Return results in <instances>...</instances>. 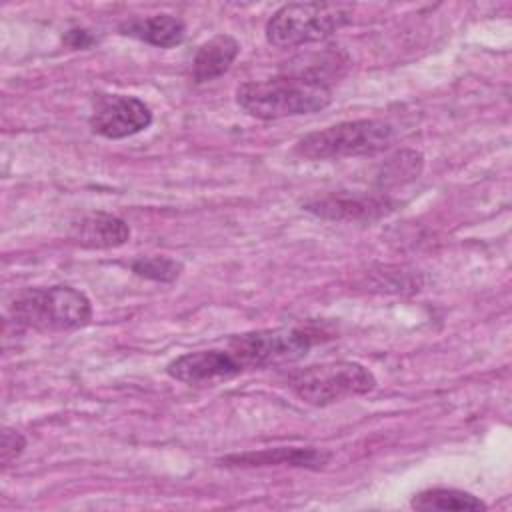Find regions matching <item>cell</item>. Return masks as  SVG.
<instances>
[{
    "instance_id": "10",
    "label": "cell",
    "mask_w": 512,
    "mask_h": 512,
    "mask_svg": "<svg viewBox=\"0 0 512 512\" xmlns=\"http://www.w3.org/2000/svg\"><path fill=\"white\" fill-rule=\"evenodd\" d=\"M70 238L84 248H116L128 242L130 226L114 214L96 212L76 222Z\"/></svg>"
},
{
    "instance_id": "13",
    "label": "cell",
    "mask_w": 512,
    "mask_h": 512,
    "mask_svg": "<svg viewBox=\"0 0 512 512\" xmlns=\"http://www.w3.org/2000/svg\"><path fill=\"white\" fill-rule=\"evenodd\" d=\"M124 36L138 38L146 44L158 48L178 46L186 36V26L178 16L172 14H154L146 18H132L120 24Z\"/></svg>"
},
{
    "instance_id": "14",
    "label": "cell",
    "mask_w": 512,
    "mask_h": 512,
    "mask_svg": "<svg viewBox=\"0 0 512 512\" xmlns=\"http://www.w3.org/2000/svg\"><path fill=\"white\" fill-rule=\"evenodd\" d=\"M410 506L416 510H456V512H464V510H486V504L464 490L458 488H428L422 490L418 494L412 496Z\"/></svg>"
},
{
    "instance_id": "5",
    "label": "cell",
    "mask_w": 512,
    "mask_h": 512,
    "mask_svg": "<svg viewBox=\"0 0 512 512\" xmlns=\"http://www.w3.org/2000/svg\"><path fill=\"white\" fill-rule=\"evenodd\" d=\"M394 140V130L382 120L340 122L302 136L294 152L306 160H332L350 156H372L386 150Z\"/></svg>"
},
{
    "instance_id": "17",
    "label": "cell",
    "mask_w": 512,
    "mask_h": 512,
    "mask_svg": "<svg viewBox=\"0 0 512 512\" xmlns=\"http://www.w3.org/2000/svg\"><path fill=\"white\" fill-rule=\"evenodd\" d=\"M26 448V438L14 430V428H4L2 430V442H0V462L2 468H8L12 462L20 458V454Z\"/></svg>"
},
{
    "instance_id": "2",
    "label": "cell",
    "mask_w": 512,
    "mask_h": 512,
    "mask_svg": "<svg viewBox=\"0 0 512 512\" xmlns=\"http://www.w3.org/2000/svg\"><path fill=\"white\" fill-rule=\"evenodd\" d=\"M10 316L16 324L40 332L74 330L90 322L92 304L72 286L26 288L12 298Z\"/></svg>"
},
{
    "instance_id": "9",
    "label": "cell",
    "mask_w": 512,
    "mask_h": 512,
    "mask_svg": "<svg viewBox=\"0 0 512 512\" xmlns=\"http://www.w3.org/2000/svg\"><path fill=\"white\" fill-rule=\"evenodd\" d=\"M304 210L326 218V220H374L392 210L386 196H360V194H330L324 198H314L304 204Z\"/></svg>"
},
{
    "instance_id": "3",
    "label": "cell",
    "mask_w": 512,
    "mask_h": 512,
    "mask_svg": "<svg viewBox=\"0 0 512 512\" xmlns=\"http://www.w3.org/2000/svg\"><path fill=\"white\" fill-rule=\"evenodd\" d=\"M354 8L340 2H292L278 8L266 24V40L276 48L320 42L352 20Z\"/></svg>"
},
{
    "instance_id": "12",
    "label": "cell",
    "mask_w": 512,
    "mask_h": 512,
    "mask_svg": "<svg viewBox=\"0 0 512 512\" xmlns=\"http://www.w3.org/2000/svg\"><path fill=\"white\" fill-rule=\"evenodd\" d=\"M238 52H240V44L230 34H216L204 44H200L192 60L194 82H208L228 72Z\"/></svg>"
},
{
    "instance_id": "8",
    "label": "cell",
    "mask_w": 512,
    "mask_h": 512,
    "mask_svg": "<svg viewBox=\"0 0 512 512\" xmlns=\"http://www.w3.org/2000/svg\"><path fill=\"white\" fill-rule=\"evenodd\" d=\"M242 368L228 348H210L188 352L166 366V374L184 384H212L240 374Z\"/></svg>"
},
{
    "instance_id": "15",
    "label": "cell",
    "mask_w": 512,
    "mask_h": 512,
    "mask_svg": "<svg viewBox=\"0 0 512 512\" xmlns=\"http://www.w3.org/2000/svg\"><path fill=\"white\" fill-rule=\"evenodd\" d=\"M422 166H424V158H422L420 152H416V150L396 152L384 164L382 174H380V184L382 186H396V184L410 182V180L420 176Z\"/></svg>"
},
{
    "instance_id": "4",
    "label": "cell",
    "mask_w": 512,
    "mask_h": 512,
    "mask_svg": "<svg viewBox=\"0 0 512 512\" xmlns=\"http://www.w3.org/2000/svg\"><path fill=\"white\" fill-rule=\"evenodd\" d=\"M330 338L324 328L318 326H290V328H268L232 336L226 344L238 366L266 368L286 364L302 358L314 344Z\"/></svg>"
},
{
    "instance_id": "7",
    "label": "cell",
    "mask_w": 512,
    "mask_h": 512,
    "mask_svg": "<svg viewBox=\"0 0 512 512\" xmlns=\"http://www.w3.org/2000/svg\"><path fill=\"white\" fill-rule=\"evenodd\" d=\"M88 122L94 134L120 140L146 130L152 124V112L148 104L136 96L110 94L96 102Z\"/></svg>"
},
{
    "instance_id": "11",
    "label": "cell",
    "mask_w": 512,
    "mask_h": 512,
    "mask_svg": "<svg viewBox=\"0 0 512 512\" xmlns=\"http://www.w3.org/2000/svg\"><path fill=\"white\" fill-rule=\"evenodd\" d=\"M330 460V452L318 450V448H268L260 452H244V454H232L226 456L222 462L230 466H300V468H312L318 470L326 466Z\"/></svg>"
},
{
    "instance_id": "18",
    "label": "cell",
    "mask_w": 512,
    "mask_h": 512,
    "mask_svg": "<svg viewBox=\"0 0 512 512\" xmlns=\"http://www.w3.org/2000/svg\"><path fill=\"white\" fill-rule=\"evenodd\" d=\"M70 36L76 38V42L72 44V46H76V48H78V46H86V44L90 42V38L86 36V30H72Z\"/></svg>"
},
{
    "instance_id": "6",
    "label": "cell",
    "mask_w": 512,
    "mask_h": 512,
    "mask_svg": "<svg viewBox=\"0 0 512 512\" xmlns=\"http://www.w3.org/2000/svg\"><path fill=\"white\" fill-rule=\"evenodd\" d=\"M290 390L312 406H328L348 396H362L374 390V374L358 362L338 360L308 366L288 376Z\"/></svg>"
},
{
    "instance_id": "1",
    "label": "cell",
    "mask_w": 512,
    "mask_h": 512,
    "mask_svg": "<svg viewBox=\"0 0 512 512\" xmlns=\"http://www.w3.org/2000/svg\"><path fill=\"white\" fill-rule=\"evenodd\" d=\"M236 102L254 118L278 120L324 110L332 102V88L312 76L286 72L276 78L240 84Z\"/></svg>"
},
{
    "instance_id": "16",
    "label": "cell",
    "mask_w": 512,
    "mask_h": 512,
    "mask_svg": "<svg viewBox=\"0 0 512 512\" xmlns=\"http://www.w3.org/2000/svg\"><path fill=\"white\" fill-rule=\"evenodd\" d=\"M132 272L156 282H174L182 274V262L168 256L138 258L132 262Z\"/></svg>"
}]
</instances>
